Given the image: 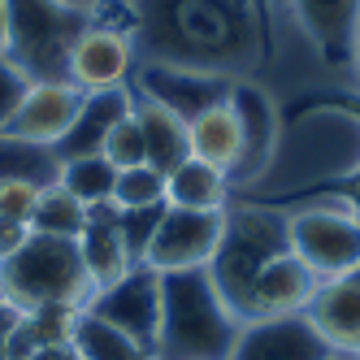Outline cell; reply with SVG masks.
<instances>
[{"label":"cell","instance_id":"33","mask_svg":"<svg viewBox=\"0 0 360 360\" xmlns=\"http://www.w3.org/2000/svg\"><path fill=\"white\" fill-rule=\"evenodd\" d=\"M27 360H79V356H74V347H39Z\"/></svg>","mask_w":360,"mask_h":360},{"label":"cell","instance_id":"31","mask_svg":"<svg viewBox=\"0 0 360 360\" xmlns=\"http://www.w3.org/2000/svg\"><path fill=\"white\" fill-rule=\"evenodd\" d=\"M31 239V226L27 221H5L0 217V261H9V256Z\"/></svg>","mask_w":360,"mask_h":360},{"label":"cell","instance_id":"36","mask_svg":"<svg viewBox=\"0 0 360 360\" xmlns=\"http://www.w3.org/2000/svg\"><path fill=\"white\" fill-rule=\"evenodd\" d=\"M0 304H9L5 300V265H0Z\"/></svg>","mask_w":360,"mask_h":360},{"label":"cell","instance_id":"28","mask_svg":"<svg viewBox=\"0 0 360 360\" xmlns=\"http://www.w3.org/2000/svg\"><path fill=\"white\" fill-rule=\"evenodd\" d=\"M161 213H165V204H152V209H122L117 213V230H122V239H126V248H131L135 261H143L152 235H157Z\"/></svg>","mask_w":360,"mask_h":360},{"label":"cell","instance_id":"2","mask_svg":"<svg viewBox=\"0 0 360 360\" xmlns=\"http://www.w3.org/2000/svg\"><path fill=\"white\" fill-rule=\"evenodd\" d=\"M243 321L217 295L209 269L165 274L161 295V360H230Z\"/></svg>","mask_w":360,"mask_h":360},{"label":"cell","instance_id":"26","mask_svg":"<svg viewBox=\"0 0 360 360\" xmlns=\"http://www.w3.org/2000/svg\"><path fill=\"white\" fill-rule=\"evenodd\" d=\"M113 204H117V209H152V204H165V174L152 169V165L117 169Z\"/></svg>","mask_w":360,"mask_h":360},{"label":"cell","instance_id":"11","mask_svg":"<svg viewBox=\"0 0 360 360\" xmlns=\"http://www.w3.org/2000/svg\"><path fill=\"white\" fill-rule=\"evenodd\" d=\"M321 287V278L308 269L295 252H278L252 282V321L261 317H304Z\"/></svg>","mask_w":360,"mask_h":360},{"label":"cell","instance_id":"21","mask_svg":"<svg viewBox=\"0 0 360 360\" xmlns=\"http://www.w3.org/2000/svg\"><path fill=\"white\" fill-rule=\"evenodd\" d=\"M57 187H65L74 200H83L87 209L109 204L117 187V165L105 152H83V157H61L57 161Z\"/></svg>","mask_w":360,"mask_h":360},{"label":"cell","instance_id":"23","mask_svg":"<svg viewBox=\"0 0 360 360\" xmlns=\"http://www.w3.org/2000/svg\"><path fill=\"white\" fill-rule=\"evenodd\" d=\"M83 226H87V204H83V200H74V195H70L65 187H57V183H48V187L39 191V204H35V213H31V230H35V235L79 239Z\"/></svg>","mask_w":360,"mask_h":360},{"label":"cell","instance_id":"25","mask_svg":"<svg viewBox=\"0 0 360 360\" xmlns=\"http://www.w3.org/2000/svg\"><path fill=\"white\" fill-rule=\"evenodd\" d=\"M57 152L53 148H35L0 135V178H31V183H57Z\"/></svg>","mask_w":360,"mask_h":360},{"label":"cell","instance_id":"10","mask_svg":"<svg viewBox=\"0 0 360 360\" xmlns=\"http://www.w3.org/2000/svg\"><path fill=\"white\" fill-rule=\"evenodd\" d=\"M83 109V91L70 79H35L22 96V105L9 122V139L35 143V148H61V139L70 135V126L79 122Z\"/></svg>","mask_w":360,"mask_h":360},{"label":"cell","instance_id":"16","mask_svg":"<svg viewBox=\"0 0 360 360\" xmlns=\"http://www.w3.org/2000/svg\"><path fill=\"white\" fill-rule=\"evenodd\" d=\"M187 143H191V157L209 161L235 178L248 157V135H243V117L235 109V100L226 96L217 105L200 109L195 117H187Z\"/></svg>","mask_w":360,"mask_h":360},{"label":"cell","instance_id":"4","mask_svg":"<svg viewBox=\"0 0 360 360\" xmlns=\"http://www.w3.org/2000/svg\"><path fill=\"white\" fill-rule=\"evenodd\" d=\"M5 265V300L22 313L39 304H83L91 300V282L79 256V239H53L35 235L22 243Z\"/></svg>","mask_w":360,"mask_h":360},{"label":"cell","instance_id":"15","mask_svg":"<svg viewBox=\"0 0 360 360\" xmlns=\"http://www.w3.org/2000/svg\"><path fill=\"white\" fill-rule=\"evenodd\" d=\"M117 204H96V209H87V226L79 235V256H83V269H87V282L91 291L100 287H113L117 278H126L139 261L131 256V248H126L122 230H117Z\"/></svg>","mask_w":360,"mask_h":360},{"label":"cell","instance_id":"7","mask_svg":"<svg viewBox=\"0 0 360 360\" xmlns=\"http://www.w3.org/2000/svg\"><path fill=\"white\" fill-rule=\"evenodd\" d=\"M135 70H139V39L131 31L100 27V22H87L83 35L74 39L70 57H65V79L83 96L131 87Z\"/></svg>","mask_w":360,"mask_h":360},{"label":"cell","instance_id":"8","mask_svg":"<svg viewBox=\"0 0 360 360\" xmlns=\"http://www.w3.org/2000/svg\"><path fill=\"white\" fill-rule=\"evenodd\" d=\"M161 295H165V274L152 265H135L126 278H117L113 287H100L87 300V313L117 326L122 334L157 347L161 343Z\"/></svg>","mask_w":360,"mask_h":360},{"label":"cell","instance_id":"12","mask_svg":"<svg viewBox=\"0 0 360 360\" xmlns=\"http://www.w3.org/2000/svg\"><path fill=\"white\" fill-rule=\"evenodd\" d=\"M330 347L317 339L308 317H261L239 330L230 360H326Z\"/></svg>","mask_w":360,"mask_h":360},{"label":"cell","instance_id":"22","mask_svg":"<svg viewBox=\"0 0 360 360\" xmlns=\"http://www.w3.org/2000/svg\"><path fill=\"white\" fill-rule=\"evenodd\" d=\"M74 356L79 360H161L157 347H148V343L131 339V334H122L117 326L91 317L87 308H83L79 330H74Z\"/></svg>","mask_w":360,"mask_h":360},{"label":"cell","instance_id":"6","mask_svg":"<svg viewBox=\"0 0 360 360\" xmlns=\"http://www.w3.org/2000/svg\"><path fill=\"white\" fill-rule=\"evenodd\" d=\"M287 243L321 282L360 274V213L347 204H313L291 213Z\"/></svg>","mask_w":360,"mask_h":360},{"label":"cell","instance_id":"30","mask_svg":"<svg viewBox=\"0 0 360 360\" xmlns=\"http://www.w3.org/2000/svg\"><path fill=\"white\" fill-rule=\"evenodd\" d=\"M31 83L35 79L27 70H22L9 53H0V135L9 131V122H13V113H18V105H22V96H27Z\"/></svg>","mask_w":360,"mask_h":360},{"label":"cell","instance_id":"37","mask_svg":"<svg viewBox=\"0 0 360 360\" xmlns=\"http://www.w3.org/2000/svg\"><path fill=\"white\" fill-rule=\"evenodd\" d=\"M326 360H360V356H343V352H330Z\"/></svg>","mask_w":360,"mask_h":360},{"label":"cell","instance_id":"24","mask_svg":"<svg viewBox=\"0 0 360 360\" xmlns=\"http://www.w3.org/2000/svg\"><path fill=\"white\" fill-rule=\"evenodd\" d=\"M83 321V304H39L31 313H22L31 347H74V330Z\"/></svg>","mask_w":360,"mask_h":360},{"label":"cell","instance_id":"18","mask_svg":"<svg viewBox=\"0 0 360 360\" xmlns=\"http://www.w3.org/2000/svg\"><path fill=\"white\" fill-rule=\"evenodd\" d=\"M230 187H235V178L226 169L200 161V157H187L183 165H174L165 174V204H174V209H195V213H226L230 209Z\"/></svg>","mask_w":360,"mask_h":360},{"label":"cell","instance_id":"13","mask_svg":"<svg viewBox=\"0 0 360 360\" xmlns=\"http://www.w3.org/2000/svg\"><path fill=\"white\" fill-rule=\"evenodd\" d=\"M239 79H221V74H200V70H178V65H157L148 61L139 70V96L161 100L165 109H174L178 117H195L200 109L217 105L230 96Z\"/></svg>","mask_w":360,"mask_h":360},{"label":"cell","instance_id":"1","mask_svg":"<svg viewBox=\"0 0 360 360\" xmlns=\"http://www.w3.org/2000/svg\"><path fill=\"white\" fill-rule=\"evenodd\" d=\"M139 48L157 65L243 79L269 57V0H135Z\"/></svg>","mask_w":360,"mask_h":360},{"label":"cell","instance_id":"34","mask_svg":"<svg viewBox=\"0 0 360 360\" xmlns=\"http://www.w3.org/2000/svg\"><path fill=\"white\" fill-rule=\"evenodd\" d=\"M5 31H9V5L0 0V53H5Z\"/></svg>","mask_w":360,"mask_h":360},{"label":"cell","instance_id":"3","mask_svg":"<svg viewBox=\"0 0 360 360\" xmlns=\"http://www.w3.org/2000/svg\"><path fill=\"white\" fill-rule=\"evenodd\" d=\"M278 252H291L287 243V217L274 209H226V226H221V243L209 261V278L217 295L226 300V308L235 313L243 326L252 321V282Z\"/></svg>","mask_w":360,"mask_h":360},{"label":"cell","instance_id":"14","mask_svg":"<svg viewBox=\"0 0 360 360\" xmlns=\"http://www.w3.org/2000/svg\"><path fill=\"white\" fill-rule=\"evenodd\" d=\"M304 317L330 352L360 356V274L321 282Z\"/></svg>","mask_w":360,"mask_h":360},{"label":"cell","instance_id":"9","mask_svg":"<svg viewBox=\"0 0 360 360\" xmlns=\"http://www.w3.org/2000/svg\"><path fill=\"white\" fill-rule=\"evenodd\" d=\"M226 213H195V209H174L165 204V213L157 221L148 252L139 265H152L157 274H183V269H209L213 252L221 243Z\"/></svg>","mask_w":360,"mask_h":360},{"label":"cell","instance_id":"32","mask_svg":"<svg viewBox=\"0 0 360 360\" xmlns=\"http://www.w3.org/2000/svg\"><path fill=\"white\" fill-rule=\"evenodd\" d=\"M18 321H22V308H13V304H0V360H9V339H13Z\"/></svg>","mask_w":360,"mask_h":360},{"label":"cell","instance_id":"35","mask_svg":"<svg viewBox=\"0 0 360 360\" xmlns=\"http://www.w3.org/2000/svg\"><path fill=\"white\" fill-rule=\"evenodd\" d=\"M352 70L360 74V31H356V44H352Z\"/></svg>","mask_w":360,"mask_h":360},{"label":"cell","instance_id":"29","mask_svg":"<svg viewBox=\"0 0 360 360\" xmlns=\"http://www.w3.org/2000/svg\"><path fill=\"white\" fill-rule=\"evenodd\" d=\"M39 191H44V183H31V178H0V217L31 226Z\"/></svg>","mask_w":360,"mask_h":360},{"label":"cell","instance_id":"19","mask_svg":"<svg viewBox=\"0 0 360 360\" xmlns=\"http://www.w3.org/2000/svg\"><path fill=\"white\" fill-rule=\"evenodd\" d=\"M135 109V91L131 87H113V91H91L83 96L79 122L70 126V135L61 139L57 157H83V152H100L105 135L117 126V117H126Z\"/></svg>","mask_w":360,"mask_h":360},{"label":"cell","instance_id":"17","mask_svg":"<svg viewBox=\"0 0 360 360\" xmlns=\"http://www.w3.org/2000/svg\"><path fill=\"white\" fill-rule=\"evenodd\" d=\"M300 31L330 61H352V44L360 31V0H287Z\"/></svg>","mask_w":360,"mask_h":360},{"label":"cell","instance_id":"27","mask_svg":"<svg viewBox=\"0 0 360 360\" xmlns=\"http://www.w3.org/2000/svg\"><path fill=\"white\" fill-rule=\"evenodd\" d=\"M100 152L117 165V169H131V165H148V148H143V131H139V117L135 109L117 117V126L105 135V143H100Z\"/></svg>","mask_w":360,"mask_h":360},{"label":"cell","instance_id":"20","mask_svg":"<svg viewBox=\"0 0 360 360\" xmlns=\"http://www.w3.org/2000/svg\"><path fill=\"white\" fill-rule=\"evenodd\" d=\"M135 117L143 131V148H148V165L169 174L174 165H183L191 157L187 143V117H178L174 109H165L161 100L152 96H135Z\"/></svg>","mask_w":360,"mask_h":360},{"label":"cell","instance_id":"5","mask_svg":"<svg viewBox=\"0 0 360 360\" xmlns=\"http://www.w3.org/2000/svg\"><path fill=\"white\" fill-rule=\"evenodd\" d=\"M5 53L31 79H65V57L87 27V5L79 0H5Z\"/></svg>","mask_w":360,"mask_h":360}]
</instances>
